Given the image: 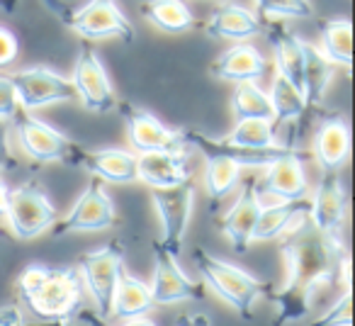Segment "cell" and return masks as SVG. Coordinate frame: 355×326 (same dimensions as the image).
<instances>
[{
  "label": "cell",
  "mask_w": 355,
  "mask_h": 326,
  "mask_svg": "<svg viewBox=\"0 0 355 326\" xmlns=\"http://www.w3.org/2000/svg\"><path fill=\"white\" fill-rule=\"evenodd\" d=\"M42 3H46V8L85 42L117 37V40L132 44L137 40L134 25L119 10L114 0H85L80 8L61 3V0H42Z\"/></svg>",
  "instance_id": "4"
},
{
  "label": "cell",
  "mask_w": 355,
  "mask_h": 326,
  "mask_svg": "<svg viewBox=\"0 0 355 326\" xmlns=\"http://www.w3.org/2000/svg\"><path fill=\"white\" fill-rule=\"evenodd\" d=\"M193 261L198 268L202 282L219 297L224 300L234 311L243 316V319H251L253 309H256V302L266 295V282L253 277L251 273L241 271V268L232 266V263L222 261V258L212 256L207 248L198 246L193 248Z\"/></svg>",
  "instance_id": "3"
},
{
  "label": "cell",
  "mask_w": 355,
  "mask_h": 326,
  "mask_svg": "<svg viewBox=\"0 0 355 326\" xmlns=\"http://www.w3.org/2000/svg\"><path fill=\"white\" fill-rule=\"evenodd\" d=\"M127 127V141L137 153L146 151H183L185 141L180 129H171L163 124L151 110L139 108L134 103H117L114 108Z\"/></svg>",
  "instance_id": "10"
},
{
  "label": "cell",
  "mask_w": 355,
  "mask_h": 326,
  "mask_svg": "<svg viewBox=\"0 0 355 326\" xmlns=\"http://www.w3.org/2000/svg\"><path fill=\"white\" fill-rule=\"evenodd\" d=\"M263 30H266L268 42H270L272 51H275V71H280L302 93V44L304 42L297 35H292L280 20H272Z\"/></svg>",
  "instance_id": "23"
},
{
  "label": "cell",
  "mask_w": 355,
  "mask_h": 326,
  "mask_svg": "<svg viewBox=\"0 0 355 326\" xmlns=\"http://www.w3.org/2000/svg\"><path fill=\"white\" fill-rule=\"evenodd\" d=\"M175 326H212V319L202 311H188L175 321Z\"/></svg>",
  "instance_id": "37"
},
{
  "label": "cell",
  "mask_w": 355,
  "mask_h": 326,
  "mask_svg": "<svg viewBox=\"0 0 355 326\" xmlns=\"http://www.w3.org/2000/svg\"><path fill=\"white\" fill-rule=\"evenodd\" d=\"M270 20H309L314 15L311 0H253Z\"/></svg>",
  "instance_id": "32"
},
{
  "label": "cell",
  "mask_w": 355,
  "mask_h": 326,
  "mask_svg": "<svg viewBox=\"0 0 355 326\" xmlns=\"http://www.w3.org/2000/svg\"><path fill=\"white\" fill-rule=\"evenodd\" d=\"M17 6H20V0H0V10L6 12V15H15Z\"/></svg>",
  "instance_id": "40"
},
{
  "label": "cell",
  "mask_w": 355,
  "mask_h": 326,
  "mask_svg": "<svg viewBox=\"0 0 355 326\" xmlns=\"http://www.w3.org/2000/svg\"><path fill=\"white\" fill-rule=\"evenodd\" d=\"M0 326H30L25 321V314H22L20 307L10 304L0 309Z\"/></svg>",
  "instance_id": "36"
},
{
  "label": "cell",
  "mask_w": 355,
  "mask_h": 326,
  "mask_svg": "<svg viewBox=\"0 0 355 326\" xmlns=\"http://www.w3.org/2000/svg\"><path fill=\"white\" fill-rule=\"evenodd\" d=\"M122 326H156V324H153V321L148 319V316H134V319L124 321Z\"/></svg>",
  "instance_id": "41"
},
{
  "label": "cell",
  "mask_w": 355,
  "mask_h": 326,
  "mask_svg": "<svg viewBox=\"0 0 355 326\" xmlns=\"http://www.w3.org/2000/svg\"><path fill=\"white\" fill-rule=\"evenodd\" d=\"M319 51L334 66L350 71L353 66V25L340 17H321L319 20Z\"/></svg>",
  "instance_id": "27"
},
{
  "label": "cell",
  "mask_w": 355,
  "mask_h": 326,
  "mask_svg": "<svg viewBox=\"0 0 355 326\" xmlns=\"http://www.w3.org/2000/svg\"><path fill=\"white\" fill-rule=\"evenodd\" d=\"M205 32L209 40H229V42H246L263 32V22L253 15L248 8L227 3L219 10L209 15L205 22Z\"/></svg>",
  "instance_id": "20"
},
{
  "label": "cell",
  "mask_w": 355,
  "mask_h": 326,
  "mask_svg": "<svg viewBox=\"0 0 355 326\" xmlns=\"http://www.w3.org/2000/svg\"><path fill=\"white\" fill-rule=\"evenodd\" d=\"M12 122V132H15L17 146L22 148L25 156H30L37 163H71L78 144L71 141L66 134L46 124L44 119L32 117L27 110H17Z\"/></svg>",
  "instance_id": "7"
},
{
  "label": "cell",
  "mask_w": 355,
  "mask_h": 326,
  "mask_svg": "<svg viewBox=\"0 0 355 326\" xmlns=\"http://www.w3.org/2000/svg\"><path fill=\"white\" fill-rule=\"evenodd\" d=\"M8 166H15V158H12L10 146H8L6 129L0 127V171H6Z\"/></svg>",
  "instance_id": "38"
},
{
  "label": "cell",
  "mask_w": 355,
  "mask_h": 326,
  "mask_svg": "<svg viewBox=\"0 0 355 326\" xmlns=\"http://www.w3.org/2000/svg\"><path fill=\"white\" fill-rule=\"evenodd\" d=\"M71 166L88 171L100 183L127 185L137 183V153L129 148H83L78 146Z\"/></svg>",
  "instance_id": "15"
},
{
  "label": "cell",
  "mask_w": 355,
  "mask_h": 326,
  "mask_svg": "<svg viewBox=\"0 0 355 326\" xmlns=\"http://www.w3.org/2000/svg\"><path fill=\"white\" fill-rule=\"evenodd\" d=\"M241 148H277L282 146L275 137V124L270 119H236L232 134L224 139Z\"/></svg>",
  "instance_id": "31"
},
{
  "label": "cell",
  "mask_w": 355,
  "mask_h": 326,
  "mask_svg": "<svg viewBox=\"0 0 355 326\" xmlns=\"http://www.w3.org/2000/svg\"><path fill=\"white\" fill-rule=\"evenodd\" d=\"M311 153L321 171H338L343 166L350 156V129L343 117H329L319 124Z\"/></svg>",
  "instance_id": "22"
},
{
  "label": "cell",
  "mask_w": 355,
  "mask_h": 326,
  "mask_svg": "<svg viewBox=\"0 0 355 326\" xmlns=\"http://www.w3.org/2000/svg\"><path fill=\"white\" fill-rule=\"evenodd\" d=\"M350 302H353L350 285H345L343 295H340L338 300H336L334 304H331L329 309L319 316V321L311 324V326H350V316H353V311H350Z\"/></svg>",
  "instance_id": "33"
},
{
  "label": "cell",
  "mask_w": 355,
  "mask_h": 326,
  "mask_svg": "<svg viewBox=\"0 0 355 326\" xmlns=\"http://www.w3.org/2000/svg\"><path fill=\"white\" fill-rule=\"evenodd\" d=\"M8 195H10V188H8L3 180H0V217L6 214V207H8Z\"/></svg>",
  "instance_id": "39"
},
{
  "label": "cell",
  "mask_w": 355,
  "mask_h": 326,
  "mask_svg": "<svg viewBox=\"0 0 355 326\" xmlns=\"http://www.w3.org/2000/svg\"><path fill=\"white\" fill-rule=\"evenodd\" d=\"M17 297L30 314L42 321L61 324L71 321L83 304V280L76 266H42L32 263L15 282Z\"/></svg>",
  "instance_id": "2"
},
{
  "label": "cell",
  "mask_w": 355,
  "mask_h": 326,
  "mask_svg": "<svg viewBox=\"0 0 355 326\" xmlns=\"http://www.w3.org/2000/svg\"><path fill=\"white\" fill-rule=\"evenodd\" d=\"M61 3H69V6H73V3H76V0H61Z\"/></svg>",
  "instance_id": "42"
},
{
  "label": "cell",
  "mask_w": 355,
  "mask_h": 326,
  "mask_svg": "<svg viewBox=\"0 0 355 326\" xmlns=\"http://www.w3.org/2000/svg\"><path fill=\"white\" fill-rule=\"evenodd\" d=\"M268 71V61L253 44H241L222 51L209 64V76L227 83H243V80H258Z\"/></svg>",
  "instance_id": "19"
},
{
  "label": "cell",
  "mask_w": 355,
  "mask_h": 326,
  "mask_svg": "<svg viewBox=\"0 0 355 326\" xmlns=\"http://www.w3.org/2000/svg\"><path fill=\"white\" fill-rule=\"evenodd\" d=\"M153 304H180L198 302L205 297V285L193 282L185 271L178 266V256L163 246H153V277L148 282Z\"/></svg>",
  "instance_id": "12"
},
{
  "label": "cell",
  "mask_w": 355,
  "mask_h": 326,
  "mask_svg": "<svg viewBox=\"0 0 355 326\" xmlns=\"http://www.w3.org/2000/svg\"><path fill=\"white\" fill-rule=\"evenodd\" d=\"M151 203L156 207L158 222H161V241L171 253H180L183 241L188 237L190 222H193V209H195V188L190 183L178 185V188H163L151 190Z\"/></svg>",
  "instance_id": "8"
},
{
  "label": "cell",
  "mask_w": 355,
  "mask_h": 326,
  "mask_svg": "<svg viewBox=\"0 0 355 326\" xmlns=\"http://www.w3.org/2000/svg\"><path fill=\"white\" fill-rule=\"evenodd\" d=\"M268 98H270V108H272V124L297 122V119H302V114L306 112L304 95H302L280 71H275V76H272Z\"/></svg>",
  "instance_id": "29"
},
{
  "label": "cell",
  "mask_w": 355,
  "mask_h": 326,
  "mask_svg": "<svg viewBox=\"0 0 355 326\" xmlns=\"http://www.w3.org/2000/svg\"><path fill=\"white\" fill-rule=\"evenodd\" d=\"M261 193H258V180L246 178L243 180V188L239 200L234 203V207L229 209L227 214L219 222V229H222L224 239L229 241V246L236 253H248L253 243V227L258 222V214H261Z\"/></svg>",
  "instance_id": "16"
},
{
  "label": "cell",
  "mask_w": 355,
  "mask_h": 326,
  "mask_svg": "<svg viewBox=\"0 0 355 326\" xmlns=\"http://www.w3.org/2000/svg\"><path fill=\"white\" fill-rule=\"evenodd\" d=\"M76 98L80 100L85 110L95 114H107L117 108V95H114L112 80H110L105 64L100 61L98 51L90 44H83L76 56L73 74H71Z\"/></svg>",
  "instance_id": "9"
},
{
  "label": "cell",
  "mask_w": 355,
  "mask_h": 326,
  "mask_svg": "<svg viewBox=\"0 0 355 326\" xmlns=\"http://www.w3.org/2000/svg\"><path fill=\"white\" fill-rule=\"evenodd\" d=\"M78 275L83 280V287L88 290L100 319H110L112 314V295L117 277L124 268V243L119 239H112L105 246L88 251L76 263Z\"/></svg>",
  "instance_id": "5"
},
{
  "label": "cell",
  "mask_w": 355,
  "mask_h": 326,
  "mask_svg": "<svg viewBox=\"0 0 355 326\" xmlns=\"http://www.w3.org/2000/svg\"><path fill=\"white\" fill-rule=\"evenodd\" d=\"M345 209H348V190L338 171H324L309 203V224L319 229L326 239L340 241Z\"/></svg>",
  "instance_id": "14"
},
{
  "label": "cell",
  "mask_w": 355,
  "mask_h": 326,
  "mask_svg": "<svg viewBox=\"0 0 355 326\" xmlns=\"http://www.w3.org/2000/svg\"><path fill=\"white\" fill-rule=\"evenodd\" d=\"M153 297L148 290V282L139 280L137 275L127 273L122 268L117 277V285H114V295H112V314L117 319L127 321L134 316H148L153 309Z\"/></svg>",
  "instance_id": "25"
},
{
  "label": "cell",
  "mask_w": 355,
  "mask_h": 326,
  "mask_svg": "<svg viewBox=\"0 0 355 326\" xmlns=\"http://www.w3.org/2000/svg\"><path fill=\"white\" fill-rule=\"evenodd\" d=\"M17 54H20V40L12 30L0 25V71L8 69L17 59Z\"/></svg>",
  "instance_id": "34"
},
{
  "label": "cell",
  "mask_w": 355,
  "mask_h": 326,
  "mask_svg": "<svg viewBox=\"0 0 355 326\" xmlns=\"http://www.w3.org/2000/svg\"><path fill=\"white\" fill-rule=\"evenodd\" d=\"M207 166H205V190L209 200H224L239 183H241V171L236 161L222 153H202Z\"/></svg>",
  "instance_id": "28"
},
{
  "label": "cell",
  "mask_w": 355,
  "mask_h": 326,
  "mask_svg": "<svg viewBox=\"0 0 355 326\" xmlns=\"http://www.w3.org/2000/svg\"><path fill=\"white\" fill-rule=\"evenodd\" d=\"M261 193L272 200H304L309 193V183L304 175V153H290L266 166Z\"/></svg>",
  "instance_id": "18"
},
{
  "label": "cell",
  "mask_w": 355,
  "mask_h": 326,
  "mask_svg": "<svg viewBox=\"0 0 355 326\" xmlns=\"http://www.w3.org/2000/svg\"><path fill=\"white\" fill-rule=\"evenodd\" d=\"M336 66L314 44H302V93L306 108H319L326 98Z\"/></svg>",
  "instance_id": "24"
},
{
  "label": "cell",
  "mask_w": 355,
  "mask_h": 326,
  "mask_svg": "<svg viewBox=\"0 0 355 326\" xmlns=\"http://www.w3.org/2000/svg\"><path fill=\"white\" fill-rule=\"evenodd\" d=\"M8 78L12 80L20 110H42L56 103L76 100L71 78L56 74L54 69H46V66H30V69L15 71Z\"/></svg>",
  "instance_id": "11"
},
{
  "label": "cell",
  "mask_w": 355,
  "mask_h": 326,
  "mask_svg": "<svg viewBox=\"0 0 355 326\" xmlns=\"http://www.w3.org/2000/svg\"><path fill=\"white\" fill-rule=\"evenodd\" d=\"M309 217V203L304 200H277L275 205L261 207L253 227V241H275L290 229L300 227Z\"/></svg>",
  "instance_id": "21"
},
{
  "label": "cell",
  "mask_w": 355,
  "mask_h": 326,
  "mask_svg": "<svg viewBox=\"0 0 355 326\" xmlns=\"http://www.w3.org/2000/svg\"><path fill=\"white\" fill-rule=\"evenodd\" d=\"M3 217L8 219V227L22 241H35L42 234H46L59 219L54 203L46 198V193L37 183H22L20 188H12L8 195V207Z\"/></svg>",
  "instance_id": "6"
},
{
  "label": "cell",
  "mask_w": 355,
  "mask_h": 326,
  "mask_svg": "<svg viewBox=\"0 0 355 326\" xmlns=\"http://www.w3.org/2000/svg\"><path fill=\"white\" fill-rule=\"evenodd\" d=\"M17 110H20V103H17L12 80L8 76H0V119H12Z\"/></svg>",
  "instance_id": "35"
},
{
  "label": "cell",
  "mask_w": 355,
  "mask_h": 326,
  "mask_svg": "<svg viewBox=\"0 0 355 326\" xmlns=\"http://www.w3.org/2000/svg\"><path fill=\"white\" fill-rule=\"evenodd\" d=\"M285 282L272 297L277 304L275 326L302 321L314 311L329 287L350 285V263L343 241H331L306 222L290 229L282 241Z\"/></svg>",
  "instance_id": "1"
},
{
  "label": "cell",
  "mask_w": 355,
  "mask_h": 326,
  "mask_svg": "<svg viewBox=\"0 0 355 326\" xmlns=\"http://www.w3.org/2000/svg\"><path fill=\"white\" fill-rule=\"evenodd\" d=\"M141 17L156 30L168 35H183V32L198 27V20L190 12L185 0H141Z\"/></svg>",
  "instance_id": "26"
},
{
  "label": "cell",
  "mask_w": 355,
  "mask_h": 326,
  "mask_svg": "<svg viewBox=\"0 0 355 326\" xmlns=\"http://www.w3.org/2000/svg\"><path fill=\"white\" fill-rule=\"evenodd\" d=\"M232 114L234 119H270L272 122L268 90H263L256 80L236 83V90L232 95Z\"/></svg>",
  "instance_id": "30"
},
{
  "label": "cell",
  "mask_w": 355,
  "mask_h": 326,
  "mask_svg": "<svg viewBox=\"0 0 355 326\" xmlns=\"http://www.w3.org/2000/svg\"><path fill=\"white\" fill-rule=\"evenodd\" d=\"M117 224V209L107 193L103 190V183L93 178L85 188V193L73 203L64 219L56 227V234H90L105 232V229Z\"/></svg>",
  "instance_id": "13"
},
{
  "label": "cell",
  "mask_w": 355,
  "mask_h": 326,
  "mask_svg": "<svg viewBox=\"0 0 355 326\" xmlns=\"http://www.w3.org/2000/svg\"><path fill=\"white\" fill-rule=\"evenodd\" d=\"M137 180L151 190L178 188L190 183L188 153L183 151H146L137 153Z\"/></svg>",
  "instance_id": "17"
}]
</instances>
